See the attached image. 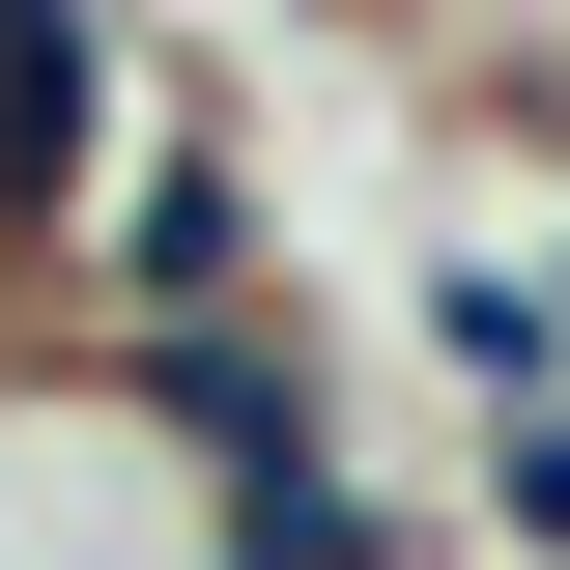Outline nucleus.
<instances>
[{"instance_id":"obj_3","label":"nucleus","mask_w":570,"mask_h":570,"mask_svg":"<svg viewBox=\"0 0 570 570\" xmlns=\"http://www.w3.org/2000/svg\"><path fill=\"white\" fill-rule=\"evenodd\" d=\"M115 285L171 314V343H200V314H228V171H142V228H115Z\"/></svg>"},{"instance_id":"obj_4","label":"nucleus","mask_w":570,"mask_h":570,"mask_svg":"<svg viewBox=\"0 0 570 570\" xmlns=\"http://www.w3.org/2000/svg\"><path fill=\"white\" fill-rule=\"evenodd\" d=\"M428 314H456V371H485V400L542 428V343H570V314H542V257H456V285H428Z\"/></svg>"},{"instance_id":"obj_1","label":"nucleus","mask_w":570,"mask_h":570,"mask_svg":"<svg viewBox=\"0 0 570 570\" xmlns=\"http://www.w3.org/2000/svg\"><path fill=\"white\" fill-rule=\"evenodd\" d=\"M142 400H171V428H200V456H228V513H314V485H343V456H314V371H285L257 314H200V343L142 371Z\"/></svg>"},{"instance_id":"obj_5","label":"nucleus","mask_w":570,"mask_h":570,"mask_svg":"<svg viewBox=\"0 0 570 570\" xmlns=\"http://www.w3.org/2000/svg\"><path fill=\"white\" fill-rule=\"evenodd\" d=\"M513 542H542V570H570V400H542V428H513Z\"/></svg>"},{"instance_id":"obj_2","label":"nucleus","mask_w":570,"mask_h":570,"mask_svg":"<svg viewBox=\"0 0 570 570\" xmlns=\"http://www.w3.org/2000/svg\"><path fill=\"white\" fill-rule=\"evenodd\" d=\"M86 171H115V29H0V200L58 228Z\"/></svg>"}]
</instances>
